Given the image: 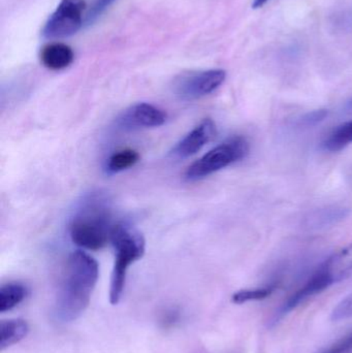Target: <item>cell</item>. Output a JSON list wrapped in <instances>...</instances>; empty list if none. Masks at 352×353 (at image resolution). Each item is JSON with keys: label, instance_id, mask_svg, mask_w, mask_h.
<instances>
[{"label": "cell", "instance_id": "1", "mask_svg": "<svg viewBox=\"0 0 352 353\" xmlns=\"http://www.w3.org/2000/svg\"><path fill=\"white\" fill-rule=\"evenodd\" d=\"M99 276V263L88 253L74 251L68 256L54 309L56 321L70 323L83 314L90 303Z\"/></svg>", "mask_w": 352, "mask_h": 353}, {"label": "cell", "instance_id": "2", "mask_svg": "<svg viewBox=\"0 0 352 353\" xmlns=\"http://www.w3.org/2000/svg\"><path fill=\"white\" fill-rule=\"evenodd\" d=\"M114 226L111 205L107 195L92 192L81 201L72 218L70 239L80 248L101 250L111 242Z\"/></svg>", "mask_w": 352, "mask_h": 353}, {"label": "cell", "instance_id": "3", "mask_svg": "<svg viewBox=\"0 0 352 353\" xmlns=\"http://www.w3.org/2000/svg\"><path fill=\"white\" fill-rule=\"evenodd\" d=\"M111 244L115 250V263L110 288V302L112 305H117L125 288L128 269L144 256L146 241L136 230L123 224H115L112 230Z\"/></svg>", "mask_w": 352, "mask_h": 353}, {"label": "cell", "instance_id": "4", "mask_svg": "<svg viewBox=\"0 0 352 353\" xmlns=\"http://www.w3.org/2000/svg\"><path fill=\"white\" fill-rule=\"evenodd\" d=\"M248 151L249 145L243 137H233L194 161L186 171V179L198 181L206 178L241 161L248 154Z\"/></svg>", "mask_w": 352, "mask_h": 353}, {"label": "cell", "instance_id": "5", "mask_svg": "<svg viewBox=\"0 0 352 353\" xmlns=\"http://www.w3.org/2000/svg\"><path fill=\"white\" fill-rule=\"evenodd\" d=\"M84 0H61L49 17L41 34L45 39H60L76 34L85 24Z\"/></svg>", "mask_w": 352, "mask_h": 353}, {"label": "cell", "instance_id": "6", "mask_svg": "<svg viewBox=\"0 0 352 353\" xmlns=\"http://www.w3.org/2000/svg\"><path fill=\"white\" fill-rule=\"evenodd\" d=\"M227 78L223 70H208L181 74L174 82V92L182 101H194L211 94Z\"/></svg>", "mask_w": 352, "mask_h": 353}, {"label": "cell", "instance_id": "7", "mask_svg": "<svg viewBox=\"0 0 352 353\" xmlns=\"http://www.w3.org/2000/svg\"><path fill=\"white\" fill-rule=\"evenodd\" d=\"M167 121V114L151 103H140L132 105L117 119V125L124 130L158 128Z\"/></svg>", "mask_w": 352, "mask_h": 353}, {"label": "cell", "instance_id": "8", "mask_svg": "<svg viewBox=\"0 0 352 353\" xmlns=\"http://www.w3.org/2000/svg\"><path fill=\"white\" fill-rule=\"evenodd\" d=\"M215 134L216 125L214 121L210 118H206L176 145L172 154L177 159H187L192 157L212 141Z\"/></svg>", "mask_w": 352, "mask_h": 353}, {"label": "cell", "instance_id": "9", "mask_svg": "<svg viewBox=\"0 0 352 353\" xmlns=\"http://www.w3.org/2000/svg\"><path fill=\"white\" fill-rule=\"evenodd\" d=\"M331 284L340 282L352 274V244L331 255L318 268Z\"/></svg>", "mask_w": 352, "mask_h": 353}, {"label": "cell", "instance_id": "10", "mask_svg": "<svg viewBox=\"0 0 352 353\" xmlns=\"http://www.w3.org/2000/svg\"><path fill=\"white\" fill-rule=\"evenodd\" d=\"M39 58L45 68L51 70H61L72 63L74 54L72 48L65 43H51L41 50Z\"/></svg>", "mask_w": 352, "mask_h": 353}, {"label": "cell", "instance_id": "11", "mask_svg": "<svg viewBox=\"0 0 352 353\" xmlns=\"http://www.w3.org/2000/svg\"><path fill=\"white\" fill-rule=\"evenodd\" d=\"M29 327L23 319H10L0 325V350H4L24 339Z\"/></svg>", "mask_w": 352, "mask_h": 353}, {"label": "cell", "instance_id": "12", "mask_svg": "<svg viewBox=\"0 0 352 353\" xmlns=\"http://www.w3.org/2000/svg\"><path fill=\"white\" fill-rule=\"evenodd\" d=\"M26 296L27 290L23 284L16 282L4 284L0 288V312L12 310L21 304Z\"/></svg>", "mask_w": 352, "mask_h": 353}, {"label": "cell", "instance_id": "13", "mask_svg": "<svg viewBox=\"0 0 352 353\" xmlns=\"http://www.w3.org/2000/svg\"><path fill=\"white\" fill-rule=\"evenodd\" d=\"M352 144V120L339 125L324 141V149L331 152L342 150Z\"/></svg>", "mask_w": 352, "mask_h": 353}, {"label": "cell", "instance_id": "14", "mask_svg": "<svg viewBox=\"0 0 352 353\" xmlns=\"http://www.w3.org/2000/svg\"><path fill=\"white\" fill-rule=\"evenodd\" d=\"M140 161V154L132 149L118 151L114 153L107 163V171L111 174H117L134 167Z\"/></svg>", "mask_w": 352, "mask_h": 353}, {"label": "cell", "instance_id": "15", "mask_svg": "<svg viewBox=\"0 0 352 353\" xmlns=\"http://www.w3.org/2000/svg\"><path fill=\"white\" fill-rule=\"evenodd\" d=\"M349 211L343 208H332V209L322 210L316 212L310 218V224L314 228H324L331 224L337 223L346 217Z\"/></svg>", "mask_w": 352, "mask_h": 353}, {"label": "cell", "instance_id": "16", "mask_svg": "<svg viewBox=\"0 0 352 353\" xmlns=\"http://www.w3.org/2000/svg\"><path fill=\"white\" fill-rule=\"evenodd\" d=\"M275 286L270 285L266 288H253V290H242L236 292L233 296V302L235 304H245L254 301H262L268 298L274 292Z\"/></svg>", "mask_w": 352, "mask_h": 353}, {"label": "cell", "instance_id": "17", "mask_svg": "<svg viewBox=\"0 0 352 353\" xmlns=\"http://www.w3.org/2000/svg\"><path fill=\"white\" fill-rule=\"evenodd\" d=\"M352 317V294L349 296L341 301L336 308L333 310L331 319L333 321H342L346 319H351Z\"/></svg>", "mask_w": 352, "mask_h": 353}, {"label": "cell", "instance_id": "18", "mask_svg": "<svg viewBox=\"0 0 352 353\" xmlns=\"http://www.w3.org/2000/svg\"><path fill=\"white\" fill-rule=\"evenodd\" d=\"M114 1L115 0H94L93 6L85 16V24L91 25L94 23Z\"/></svg>", "mask_w": 352, "mask_h": 353}, {"label": "cell", "instance_id": "19", "mask_svg": "<svg viewBox=\"0 0 352 353\" xmlns=\"http://www.w3.org/2000/svg\"><path fill=\"white\" fill-rule=\"evenodd\" d=\"M352 352V331L337 340L322 353H351Z\"/></svg>", "mask_w": 352, "mask_h": 353}, {"label": "cell", "instance_id": "20", "mask_svg": "<svg viewBox=\"0 0 352 353\" xmlns=\"http://www.w3.org/2000/svg\"><path fill=\"white\" fill-rule=\"evenodd\" d=\"M327 116H328V111H326V110H318V111L306 114L304 117H302L301 123L305 126L315 125V124L322 121Z\"/></svg>", "mask_w": 352, "mask_h": 353}, {"label": "cell", "instance_id": "21", "mask_svg": "<svg viewBox=\"0 0 352 353\" xmlns=\"http://www.w3.org/2000/svg\"><path fill=\"white\" fill-rule=\"evenodd\" d=\"M335 24L336 26L340 27V29H351L352 28V10H343L335 16Z\"/></svg>", "mask_w": 352, "mask_h": 353}, {"label": "cell", "instance_id": "22", "mask_svg": "<svg viewBox=\"0 0 352 353\" xmlns=\"http://www.w3.org/2000/svg\"><path fill=\"white\" fill-rule=\"evenodd\" d=\"M269 0H254L253 3H252V8H260L265 6V4L268 2Z\"/></svg>", "mask_w": 352, "mask_h": 353}]
</instances>
